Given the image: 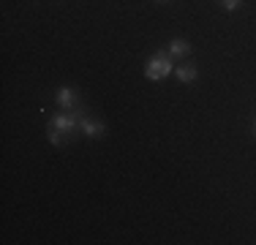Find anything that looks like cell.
<instances>
[{
	"mask_svg": "<svg viewBox=\"0 0 256 245\" xmlns=\"http://www.w3.org/2000/svg\"><path fill=\"white\" fill-rule=\"evenodd\" d=\"M172 71H174V63H172V54L169 52H156L153 58L148 60V66H144V76H148L150 82H161V79L169 76Z\"/></svg>",
	"mask_w": 256,
	"mask_h": 245,
	"instance_id": "1",
	"label": "cell"
},
{
	"mask_svg": "<svg viewBox=\"0 0 256 245\" xmlns=\"http://www.w3.org/2000/svg\"><path fill=\"white\" fill-rule=\"evenodd\" d=\"M79 120H82V114L74 109L71 114H54V118L50 120V128L52 131H60V134H71V131L79 128Z\"/></svg>",
	"mask_w": 256,
	"mask_h": 245,
	"instance_id": "2",
	"label": "cell"
},
{
	"mask_svg": "<svg viewBox=\"0 0 256 245\" xmlns=\"http://www.w3.org/2000/svg\"><path fill=\"white\" fill-rule=\"evenodd\" d=\"M79 131L84 134V136H90V139H98L106 134V128L101 126V122H96V120H88V118H82L79 120Z\"/></svg>",
	"mask_w": 256,
	"mask_h": 245,
	"instance_id": "3",
	"label": "cell"
},
{
	"mask_svg": "<svg viewBox=\"0 0 256 245\" xmlns=\"http://www.w3.org/2000/svg\"><path fill=\"white\" fill-rule=\"evenodd\" d=\"M174 76L180 79V82H194V79H196V68H194V66H174Z\"/></svg>",
	"mask_w": 256,
	"mask_h": 245,
	"instance_id": "4",
	"label": "cell"
},
{
	"mask_svg": "<svg viewBox=\"0 0 256 245\" xmlns=\"http://www.w3.org/2000/svg\"><path fill=\"white\" fill-rule=\"evenodd\" d=\"M58 104L63 109H74L76 106V98H74V93H71V88H60L58 90Z\"/></svg>",
	"mask_w": 256,
	"mask_h": 245,
	"instance_id": "5",
	"label": "cell"
},
{
	"mask_svg": "<svg viewBox=\"0 0 256 245\" xmlns=\"http://www.w3.org/2000/svg\"><path fill=\"white\" fill-rule=\"evenodd\" d=\"M188 52H191V46H188L182 38H174V41H169V54H172V58H186Z\"/></svg>",
	"mask_w": 256,
	"mask_h": 245,
	"instance_id": "6",
	"label": "cell"
},
{
	"mask_svg": "<svg viewBox=\"0 0 256 245\" xmlns=\"http://www.w3.org/2000/svg\"><path fill=\"white\" fill-rule=\"evenodd\" d=\"M50 142L54 147H60V144H63V134H58V131H52V128H50Z\"/></svg>",
	"mask_w": 256,
	"mask_h": 245,
	"instance_id": "7",
	"label": "cell"
},
{
	"mask_svg": "<svg viewBox=\"0 0 256 245\" xmlns=\"http://www.w3.org/2000/svg\"><path fill=\"white\" fill-rule=\"evenodd\" d=\"M240 3H242V0H224V8L234 11V8H240Z\"/></svg>",
	"mask_w": 256,
	"mask_h": 245,
	"instance_id": "8",
	"label": "cell"
},
{
	"mask_svg": "<svg viewBox=\"0 0 256 245\" xmlns=\"http://www.w3.org/2000/svg\"><path fill=\"white\" fill-rule=\"evenodd\" d=\"M161 3H169V0H161Z\"/></svg>",
	"mask_w": 256,
	"mask_h": 245,
	"instance_id": "9",
	"label": "cell"
}]
</instances>
